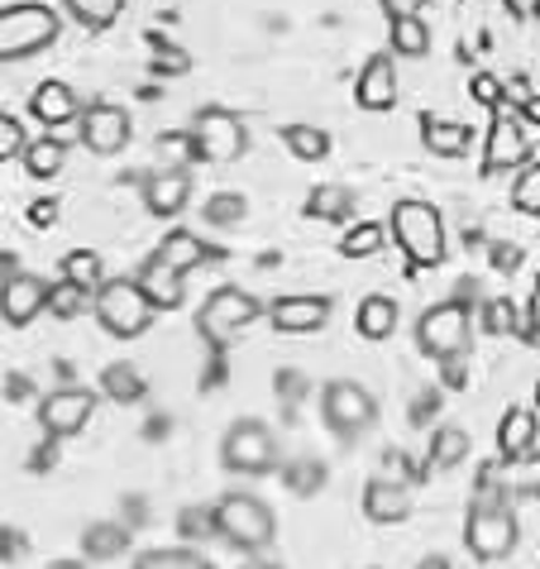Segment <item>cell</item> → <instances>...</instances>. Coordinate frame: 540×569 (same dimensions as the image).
Instances as JSON below:
<instances>
[{
  "instance_id": "obj_1",
  "label": "cell",
  "mask_w": 540,
  "mask_h": 569,
  "mask_svg": "<svg viewBox=\"0 0 540 569\" xmlns=\"http://www.w3.org/2000/svg\"><path fill=\"white\" fill-rule=\"evenodd\" d=\"M216 536L220 541H230L234 550H244V556H263L268 546H273L278 536V517L273 508L259 498V493H244V488H234L216 502Z\"/></svg>"
},
{
  "instance_id": "obj_2",
  "label": "cell",
  "mask_w": 540,
  "mask_h": 569,
  "mask_svg": "<svg viewBox=\"0 0 540 569\" xmlns=\"http://www.w3.org/2000/svg\"><path fill=\"white\" fill-rule=\"evenodd\" d=\"M388 230L417 268H440L444 254H450V244H444V216L431 207V201H417V197L397 201L392 216H388Z\"/></svg>"
},
{
  "instance_id": "obj_3",
  "label": "cell",
  "mask_w": 540,
  "mask_h": 569,
  "mask_svg": "<svg viewBox=\"0 0 540 569\" xmlns=\"http://www.w3.org/2000/svg\"><path fill=\"white\" fill-rule=\"evenodd\" d=\"M517 512L512 502H507V493H479V502L469 508V521H464V546L473 560L483 565H498L517 550Z\"/></svg>"
},
{
  "instance_id": "obj_4",
  "label": "cell",
  "mask_w": 540,
  "mask_h": 569,
  "mask_svg": "<svg viewBox=\"0 0 540 569\" xmlns=\"http://www.w3.org/2000/svg\"><path fill=\"white\" fill-rule=\"evenodd\" d=\"M58 34H62V20H58V10L43 6V0L6 6L0 10V62H20V58L53 49Z\"/></svg>"
},
{
  "instance_id": "obj_5",
  "label": "cell",
  "mask_w": 540,
  "mask_h": 569,
  "mask_svg": "<svg viewBox=\"0 0 540 569\" xmlns=\"http://www.w3.org/2000/svg\"><path fill=\"white\" fill-rule=\"evenodd\" d=\"M91 311H97V321L106 336L116 340H139L149 336L153 326V302L144 297V288H139V278H106L97 297H91Z\"/></svg>"
},
{
  "instance_id": "obj_6",
  "label": "cell",
  "mask_w": 540,
  "mask_h": 569,
  "mask_svg": "<svg viewBox=\"0 0 540 569\" xmlns=\"http://www.w3.org/2000/svg\"><path fill=\"white\" fill-rule=\"evenodd\" d=\"M259 316H263V302L253 292H244V288H216L201 302V311H197V330H201V340L211 345V350H226V345L240 340L244 330L259 321Z\"/></svg>"
},
{
  "instance_id": "obj_7",
  "label": "cell",
  "mask_w": 540,
  "mask_h": 569,
  "mask_svg": "<svg viewBox=\"0 0 540 569\" xmlns=\"http://www.w3.org/2000/svg\"><path fill=\"white\" fill-rule=\"evenodd\" d=\"M469 336H473V311H469V302H459V297L426 307L417 316V345H421V355H431L440 363L464 359Z\"/></svg>"
},
{
  "instance_id": "obj_8",
  "label": "cell",
  "mask_w": 540,
  "mask_h": 569,
  "mask_svg": "<svg viewBox=\"0 0 540 569\" xmlns=\"http://www.w3.org/2000/svg\"><path fill=\"white\" fill-rule=\"evenodd\" d=\"M220 465L230 473H244V479H263V473L278 469V436L273 426L259 417H240L230 421L226 440H220Z\"/></svg>"
},
{
  "instance_id": "obj_9",
  "label": "cell",
  "mask_w": 540,
  "mask_h": 569,
  "mask_svg": "<svg viewBox=\"0 0 540 569\" xmlns=\"http://www.w3.org/2000/svg\"><path fill=\"white\" fill-rule=\"evenodd\" d=\"M187 134H192L197 163H216V168L234 163V158L249 149L244 120L234 116V110H226V106H206V110H197V120L187 124Z\"/></svg>"
},
{
  "instance_id": "obj_10",
  "label": "cell",
  "mask_w": 540,
  "mask_h": 569,
  "mask_svg": "<svg viewBox=\"0 0 540 569\" xmlns=\"http://www.w3.org/2000/svg\"><path fill=\"white\" fill-rule=\"evenodd\" d=\"M321 417L326 426L336 431V440H359L369 426L378 421V402H373V392L354 383V378H330V383L321 388Z\"/></svg>"
},
{
  "instance_id": "obj_11",
  "label": "cell",
  "mask_w": 540,
  "mask_h": 569,
  "mask_svg": "<svg viewBox=\"0 0 540 569\" xmlns=\"http://www.w3.org/2000/svg\"><path fill=\"white\" fill-rule=\"evenodd\" d=\"M91 412H97V392L91 388H58L39 402V426H43V436L68 440V436L87 431Z\"/></svg>"
},
{
  "instance_id": "obj_12",
  "label": "cell",
  "mask_w": 540,
  "mask_h": 569,
  "mask_svg": "<svg viewBox=\"0 0 540 569\" xmlns=\"http://www.w3.org/2000/svg\"><path fill=\"white\" fill-rule=\"evenodd\" d=\"M130 134H134L130 116H124L120 106H106V101L87 106V110H82V124H77V139H82L91 153H101V158L120 153L124 144H130Z\"/></svg>"
},
{
  "instance_id": "obj_13",
  "label": "cell",
  "mask_w": 540,
  "mask_h": 569,
  "mask_svg": "<svg viewBox=\"0 0 540 569\" xmlns=\"http://www.w3.org/2000/svg\"><path fill=\"white\" fill-rule=\"evenodd\" d=\"M263 316L282 336H316V330H326V321H330V297H311V292L273 297V302L263 307Z\"/></svg>"
},
{
  "instance_id": "obj_14",
  "label": "cell",
  "mask_w": 540,
  "mask_h": 569,
  "mask_svg": "<svg viewBox=\"0 0 540 569\" xmlns=\"http://www.w3.org/2000/svg\"><path fill=\"white\" fill-rule=\"evenodd\" d=\"M49 288L39 273H10L0 282V321L6 326H29L34 316L49 311Z\"/></svg>"
},
{
  "instance_id": "obj_15",
  "label": "cell",
  "mask_w": 540,
  "mask_h": 569,
  "mask_svg": "<svg viewBox=\"0 0 540 569\" xmlns=\"http://www.w3.org/2000/svg\"><path fill=\"white\" fill-rule=\"evenodd\" d=\"M531 158V144H527V130H521L517 116L498 110L492 116V130H488V144H483V172H512Z\"/></svg>"
},
{
  "instance_id": "obj_16",
  "label": "cell",
  "mask_w": 540,
  "mask_h": 569,
  "mask_svg": "<svg viewBox=\"0 0 540 569\" xmlns=\"http://www.w3.org/2000/svg\"><path fill=\"white\" fill-rule=\"evenodd\" d=\"M354 101L363 110H392L397 106V58L373 53L354 77Z\"/></svg>"
},
{
  "instance_id": "obj_17",
  "label": "cell",
  "mask_w": 540,
  "mask_h": 569,
  "mask_svg": "<svg viewBox=\"0 0 540 569\" xmlns=\"http://www.w3.org/2000/svg\"><path fill=\"white\" fill-rule=\"evenodd\" d=\"M187 201H192V172H187V168H178V172L158 168L153 178L144 182V211L158 216V220L182 216V211H187Z\"/></svg>"
},
{
  "instance_id": "obj_18",
  "label": "cell",
  "mask_w": 540,
  "mask_h": 569,
  "mask_svg": "<svg viewBox=\"0 0 540 569\" xmlns=\"http://www.w3.org/2000/svg\"><path fill=\"white\" fill-rule=\"evenodd\" d=\"M134 278H139V288H144V297L153 302V311H178L187 302V273H178L168 259L149 254Z\"/></svg>"
},
{
  "instance_id": "obj_19",
  "label": "cell",
  "mask_w": 540,
  "mask_h": 569,
  "mask_svg": "<svg viewBox=\"0 0 540 569\" xmlns=\"http://www.w3.org/2000/svg\"><path fill=\"white\" fill-rule=\"evenodd\" d=\"M363 517L378 521V527H397V521L411 517V488L392 483V479H373L363 488Z\"/></svg>"
},
{
  "instance_id": "obj_20",
  "label": "cell",
  "mask_w": 540,
  "mask_h": 569,
  "mask_svg": "<svg viewBox=\"0 0 540 569\" xmlns=\"http://www.w3.org/2000/svg\"><path fill=\"white\" fill-rule=\"evenodd\" d=\"M29 116L39 124H72V120H82V97L68 82H43L29 97Z\"/></svg>"
},
{
  "instance_id": "obj_21",
  "label": "cell",
  "mask_w": 540,
  "mask_h": 569,
  "mask_svg": "<svg viewBox=\"0 0 540 569\" xmlns=\"http://www.w3.org/2000/svg\"><path fill=\"white\" fill-rule=\"evenodd\" d=\"M421 144L436 158H464L473 144V124L444 120V116H421Z\"/></svg>"
},
{
  "instance_id": "obj_22",
  "label": "cell",
  "mask_w": 540,
  "mask_h": 569,
  "mask_svg": "<svg viewBox=\"0 0 540 569\" xmlns=\"http://www.w3.org/2000/svg\"><path fill=\"white\" fill-rule=\"evenodd\" d=\"M536 436H540V421H536L531 407H512V412L502 417V426H498L502 460H527V455L536 450Z\"/></svg>"
},
{
  "instance_id": "obj_23",
  "label": "cell",
  "mask_w": 540,
  "mask_h": 569,
  "mask_svg": "<svg viewBox=\"0 0 540 569\" xmlns=\"http://www.w3.org/2000/svg\"><path fill=\"white\" fill-rule=\"evenodd\" d=\"M153 254L168 259L172 268H178V273H192V268H201V263L216 259V249L206 244V240H197L192 230H172V234H163V240H158Z\"/></svg>"
},
{
  "instance_id": "obj_24",
  "label": "cell",
  "mask_w": 540,
  "mask_h": 569,
  "mask_svg": "<svg viewBox=\"0 0 540 569\" xmlns=\"http://www.w3.org/2000/svg\"><path fill=\"white\" fill-rule=\"evenodd\" d=\"M388 53L392 58H426L431 53V24H426L421 14L388 20Z\"/></svg>"
},
{
  "instance_id": "obj_25",
  "label": "cell",
  "mask_w": 540,
  "mask_h": 569,
  "mask_svg": "<svg viewBox=\"0 0 540 569\" xmlns=\"http://www.w3.org/2000/svg\"><path fill=\"white\" fill-rule=\"evenodd\" d=\"M62 163H68V139H58V134L29 139V149H24V172H29V178L49 182V178H58V172H62Z\"/></svg>"
},
{
  "instance_id": "obj_26",
  "label": "cell",
  "mask_w": 540,
  "mask_h": 569,
  "mask_svg": "<svg viewBox=\"0 0 540 569\" xmlns=\"http://www.w3.org/2000/svg\"><path fill=\"white\" fill-rule=\"evenodd\" d=\"M354 326H359L363 340H388L397 330V302H392V297H383V292L363 297L359 311H354Z\"/></svg>"
},
{
  "instance_id": "obj_27",
  "label": "cell",
  "mask_w": 540,
  "mask_h": 569,
  "mask_svg": "<svg viewBox=\"0 0 540 569\" xmlns=\"http://www.w3.org/2000/svg\"><path fill=\"white\" fill-rule=\"evenodd\" d=\"M130 546V527H120V521H97V527L82 531V556L87 560H116L120 550Z\"/></svg>"
},
{
  "instance_id": "obj_28",
  "label": "cell",
  "mask_w": 540,
  "mask_h": 569,
  "mask_svg": "<svg viewBox=\"0 0 540 569\" xmlns=\"http://www.w3.org/2000/svg\"><path fill=\"white\" fill-rule=\"evenodd\" d=\"M349 211H354V192H349V187H340V182L311 187V197H307L311 220H349Z\"/></svg>"
},
{
  "instance_id": "obj_29",
  "label": "cell",
  "mask_w": 540,
  "mask_h": 569,
  "mask_svg": "<svg viewBox=\"0 0 540 569\" xmlns=\"http://www.w3.org/2000/svg\"><path fill=\"white\" fill-rule=\"evenodd\" d=\"M282 144H288V153L301 158V163H321L330 153V134L321 124H282Z\"/></svg>"
},
{
  "instance_id": "obj_30",
  "label": "cell",
  "mask_w": 540,
  "mask_h": 569,
  "mask_svg": "<svg viewBox=\"0 0 540 569\" xmlns=\"http://www.w3.org/2000/svg\"><path fill=\"white\" fill-rule=\"evenodd\" d=\"M62 10H68L82 29L101 34V29H110L124 14V0H62Z\"/></svg>"
},
{
  "instance_id": "obj_31",
  "label": "cell",
  "mask_w": 540,
  "mask_h": 569,
  "mask_svg": "<svg viewBox=\"0 0 540 569\" xmlns=\"http://www.w3.org/2000/svg\"><path fill=\"white\" fill-rule=\"evenodd\" d=\"M62 278L97 297V288L106 282V263H101L97 249H72V254H62Z\"/></svg>"
},
{
  "instance_id": "obj_32",
  "label": "cell",
  "mask_w": 540,
  "mask_h": 569,
  "mask_svg": "<svg viewBox=\"0 0 540 569\" xmlns=\"http://www.w3.org/2000/svg\"><path fill=\"white\" fill-rule=\"evenodd\" d=\"M101 392H110L116 402L130 407V402H144L149 388H144V378H139L134 363H110V369L101 373Z\"/></svg>"
},
{
  "instance_id": "obj_33",
  "label": "cell",
  "mask_w": 540,
  "mask_h": 569,
  "mask_svg": "<svg viewBox=\"0 0 540 569\" xmlns=\"http://www.w3.org/2000/svg\"><path fill=\"white\" fill-rule=\"evenodd\" d=\"M130 569H216L201 550H187V546H168V550H144Z\"/></svg>"
},
{
  "instance_id": "obj_34",
  "label": "cell",
  "mask_w": 540,
  "mask_h": 569,
  "mask_svg": "<svg viewBox=\"0 0 540 569\" xmlns=\"http://www.w3.org/2000/svg\"><path fill=\"white\" fill-rule=\"evenodd\" d=\"M464 455H469V436L459 426H440L431 436V469H454L464 465Z\"/></svg>"
},
{
  "instance_id": "obj_35",
  "label": "cell",
  "mask_w": 540,
  "mask_h": 569,
  "mask_svg": "<svg viewBox=\"0 0 540 569\" xmlns=\"http://www.w3.org/2000/svg\"><path fill=\"white\" fill-rule=\"evenodd\" d=\"M388 244V226H378V220H363V226H354L340 240V254L344 259H369V254H378V249Z\"/></svg>"
},
{
  "instance_id": "obj_36",
  "label": "cell",
  "mask_w": 540,
  "mask_h": 569,
  "mask_svg": "<svg viewBox=\"0 0 540 569\" xmlns=\"http://www.w3.org/2000/svg\"><path fill=\"white\" fill-rule=\"evenodd\" d=\"M201 216H206V226L230 230V226H240V220L249 216V201H244L240 192H216V197L201 207Z\"/></svg>"
},
{
  "instance_id": "obj_37",
  "label": "cell",
  "mask_w": 540,
  "mask_h": 569,
  "mask_svg": "<svg viewBox=\"0 0 540 569\" xmlns=\"http://www.w3.org/2000/svg\"><path fill=\"white\" fill-rule=\"evenodd\" d=\"M87 307H91V292L77 288V282L58 278L49 288V316H58V321H72V316H82Z\"/></svg>"
},
{
  "instance_id": "obj_38",
  "label": "cell",
  "mask_w": 540,
  "mask_h": 569,
  "mask_svg": "<svg viewBox=\"0 0 540 569\" xmlns=\"http://www.w3.org/2000/svg\"><path fill=\"white\" fill-rule=\"evenodd\" d=\"M149 68H153V77H182L187 68H192V53L153 34V58H149Z\"/></svg>"
},
{
  "instance_id": "obj_39",
  "label": "cell",
  "mask_w": 540,
  "mask_h": 569,
  "mask_svg": "<svg viewBox=\"0 0 540 569\" xmlns=\"http://www.w3.org/2000/svg\"><path fill=\"white\" fill-rule=\"evenodd\" d=\"M158 163H163L168 172H178V168H187V163H197L192 134L178 130V134H163V139H158Z\"/></svg>"
},
{
  "instance_id": "obj_40",
  "label": "cell",
  "mask_w": 540,
  "mask_h": 569,
  "mask_svg": "<svg viewBox=\"0 0 540 569\" xmlns=\"http://www.w3.org/2000/svg\"><path fill=\"white\" fill-rule=\"evenodd\" d=\"M29 149V134L24 124L10 116V110H0V163H10V158H24Z\"/></svg>"
},
{
  "instance_id": "obj_41",
  "label": "cell",
  "mask_w": 540,
  "mask_h": 569,
  "mask_svg": "<svg viewBox=\"0 0 540 569\" xmlns=\"http://www.w3.org/2000/svg\"><path fill=\"white\" fill-rule=\"evenodd\" d=\"M178 531L187 541H201V536H216V508H182Z\"/></svg>"
},
{
  "instance_id": "obj_42",
  "label": "cell",
  "mask_w": 540,
  "mask_h": 569,
  "mask_svg": "<svg viewBox=\"0 0 540 569\" xmlns=\"http://www.w3.org/2000/svg\"><path fill=\"white\" fill-rule=\"evenodd\" d=\"M512 201H517V211H527V216H540V168L521 172V182L512 187Z\"/></svg>"
},
{
  "instance_id": "obj_43",
  "label": "cell",
  "mask_w": 540,
  "mask_h": 569,
  "mask_svg": "<svg viewBox=\"0 0 540 569\" xmlns=\"http://www.w3.org/2000/svg\"><path fill=\"white\" fill-rule=\"evenodd\" d=\"M483 326L492 330V336H512L517 330V307L507 302V297L502 302H483Z\"/></svg>"
},
{
  "instance_id": "obj_44",
  "label": "cell",
  "mask_w": 540,
  "mask_h": 569,
  "mask_svg": "<svg viewBox=\"0 0 540 569\" xmlns=\"http://www.w3.org/2000/svg\"><path fill=\"white\" fill-rule=\"evenodd\" d=\"M469 91H473V101H479V106H488V110H502V82H498V77H492V72H479V77H473Z\"/></svg>"
},
{
  "instance_id": "obj_45",
  "label": "cell",
  "mask_w": 540,
  "mask_h": 569,
  "mask_svg": "<svg viewBox=\"0 0 540 569\" xmlns=\"http://www.w3.org/2000/svg\"><path fill=\"white\" fill-rule=\"evenodd\" d=\"M502 97H507V101H517V106H527V101L536 97V91H531L527 77L517 72V77H507V82H502Z\"/></svg>"
},
{
  "instance_id": "obj_46",
  "label": "cell",
  "mask_w": 540,
  "mask_h": 569,
  "mask_svg": "<svg viewBox=\"0 0 540 569\" xmlns=\"http://www.w3.org/2000/svg\"><path fill=\"white\" fill-rule=\"evenodd\" d=\"M378 6L388 10V20H402V14H421L426 0H378Z\"/></svg>"
},
{
  "instance_id": "obj_47",
  "label": "cell",
  "mask_w": 540,
  "mask_h": 569,
  "mask_svg": "<svg viewBox=\"0 0 540 569\" xmlns=\"http://www.w3.org/2000/svg\"><path fill=\"white\" fill-rule=\"evenodd\" d=\"M517 263H521V249H512V244L492 249V268H502V273H507V268H517Z\"/></svg>"
},
{
  "instance_id": "obj_48",
  "label": "cell",
  "mask_w": 540,
  "mask_h": 569,
  "mask_svg": "<svg viewBox=\"0 0 540 569\" xmlns=\"http://www.w3.org/2000/svg\"><path fill=\"white\" fill-rule=\"evenodd\" d=\"M507 10H512V20H536L540 14V0H502Z\"/></svg>"
},
{
  "instance_id": "obj_49",
  "label": "cell",
  "mask_w": 540,
  "mask_h": 569,
  "mask_svg": "<svg viewBox=\"0 0 540 569\" xmlns=\"http://www.w3.org/2000/svg\"><path fill=\"white\" fill-rule=\"evenodd\" d=\"M29 220H34V226H53V220H58V207H53V201H39V207L29 211Z\"/></svg>"
},
{
  "instance_id": "obj_50",
  "label": "cell",
  "mask_w": 540,
  "mask_h": 569,
  "mask_svg": "<svg viewBox=\"0 0 540 569\" xmlns=\"http://www.w3.org/2000/svg\"><path fill=\"white\" fill-rule=\"evenodd\" d=\"M521 120H527V124H540V97H531L527 106H521Z\"/></svg>"
},
{
  "instance_id": "obj_51",
  "label": "cell",
  "mask_w": 540,
  "mask_h": 569,
  "mask_svg": "<svg viewBox=\"0 0 540 569\" xmlns=\"http://www.w3.org/2000/svg\"><path fill=\"white\" fill-rule=\"evenodd\" d=\"M417 569H450V560H444V556H426Z\"/></svg>"
},
{
  "instance_id": "obj_52",
  "label": "cell",
  "mask_w": 540,
  "mask_h": 569,
  "mask_svg": "<svg viewBox=\"0 0 540 569\" xmlns=\"http://www.w3.org/2000/svg\"><path fill=\"white\" fill-rule=\"evenodd\" d=\"M244 569H282V565H278V560H263V556H253Z\"/></svg>"
},
{
  "instance_id": "obj_53",
  "label": "cell",
  "mask_w": 540,
  "mask_h": 569,
  "mask_svg": "<svg viewBox=\"0 0 540 569\" xmlns=\"http://www.w3.org/2000/svg\"><path fill=\"white\" fill-rule=\"evenodd\" d=\"M49 569H87L82 560H58V565H49Z\"/></svg>"
},
{
  "instance_id": "obj_54",
  "label": "cell",
  "mask_w": 540,
  "mask_h": 569,
  "mask_svg": "<svg viewBox=\"0 0 540 569\" xmlns=\"http://www.w3.org/2000/svg\"><path fill=\"white\" fill-rule=\"evenodd\" d=\"M536 302H540V278H536Z\"/></svg>"
}]
</instances>
